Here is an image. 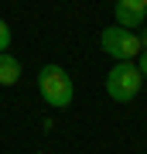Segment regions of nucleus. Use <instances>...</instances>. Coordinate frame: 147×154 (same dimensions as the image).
<instances>
[{
	"mask_svg": "<svg viewBox=\"0 0 147 154\" xmlns=\"http://www.w3.org/2000/svg\"><path fill=\"white\" fill-rule=\"evenodd\" d=\"M113 14H116V24H120V28H127V31L140 28L147 21V0H116Z\"/></svg>",
	"mask_w": 147,
	"mask_h": 154,
	"instance_id": "obj_4",
	"label": "nucleus"
},
{
	"mask_svg": "<svg viewBox=\"0 0 147 154\" xmlns=\"http://www.w3.org/2000/svg\"><path fill=\"white\" fill-rule=\"evenodd\" d=\"M38 89H41L44 103L55 106V110H65L72 103V79L62 65H44L38 72Z\"/></svg>",
	"mask_w": 147,
	"mask_h": 154,
	"instance_id": "obj_1",
	"label": "nucleus"
},
{
	"mask_svg": "<svg viewBox=\"0 0 147 154\" xmlns=\"http://www.w3.org/2000/svg\"><path fill=\"white\" fill-rule=\"evenodd\" d=\"M140 86H144V75H140V69H137L133 62H120V65H113L109 75H106V93H109V99H116V103H130V99L140 93Z\"/></svg>",
	"mask_w": 147,
	"mask_h": 154,
	"instance_id": "obj_2",
	"label": "nucleus"
},
{
	"mask_svg": "<svg viewBox=\"0 0 147 154\" xmlns=\"http://www.w3.org/2000/svg\"><path fill=\"white\" fill-rule=\"evenodd\" d=\"M137 69H140V75L147 79V48H140V62H137Z\"/></svg>",
	"mask_w": 147,
	"mask_h": 154,
	"instance_id": "obj_7",
	"label": "nucleus"
},
{
	"mask_svg": "<svg viewBox=\"0 0 147 154\" xmlns=\"http://www.w3.org/2000/svg\"><path fill=\"white\" fill-rule=\"evenodd\" d=\"M99 45H103V51L113 55L116 62H130L137 51H140V38H137L133 31L120 28V24H113V28H106L99 34Z\"/></svg>",
	"mask_w": 147,
	"mask_h": 154,
	"instance_id": "obj_3",
	"label": "nucleus"
},
{
	"mask_svg": "<svg viewBox=\"0 0 147 154\" xmlns=\"http://www.w3.org/2000/svg\"><path fill=\"white\" fill-rule=\"evenodd\" d=\"M21 79V62L7 51H0V86H14Z\"/></svg>",
	"mask_w": 147,
	"mask_h": 154,
	"instance_id": "obj_5",
	"label": "nucleus"
},
{
	"mask_svg": "<svg viewBox=\"0 0 147 154\" xmlns=\"http://www.w3.org/2000/svg\"><path fill=\"white\" fill-rule=\"evenodd\" d=\"M7 45H11V28H7L4 17H0V51H7Z\"/></svg>",
	"mask_w": 147,
	"mask_h": 154,
	"instance_id": "obj_6",
	"label": "nucleus"
}]
</instances>
